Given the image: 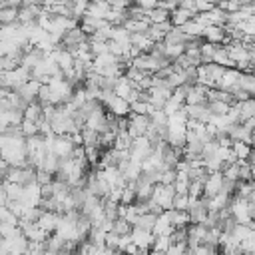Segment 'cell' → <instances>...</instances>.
Segmentation results:
<instances>
[{
    "label": "cell",
    "instance_id": "6da1fadb",
    "mask_svg": "<svg viewBox=\"0 0 255 255\" xmlns=\"http://www.w3.org/2000/svg\"><path fill=\"white\" fill-rule=\"evenodd\" d=\"M221 187H223V173L221 171H209L207 179L203 181V195L213 197L221 191Z\"/></svg>",
    "mask_w": 255,
    "mask_h": 255
},
{
    "label": "cell",
    "instance_id": "7a4b0ae2",
    "mask_svg": "<svg viewBox=\"0 0 255 255\" xmlns=\"http://www.w3.org/2000/svg\"><path fill=\"white\" fill-rule=\"evenodd\" d=\"M129 237H131V243H133L139 251H143V249H151V243H153V235H151V231H147V229H139V227H131Z\"/></svg>",
    "mask_w": 255,
    "mask_h": 255
},
{
    "label": "cell",
    "instance_id": "3957f363",
    "mask_svg": "<svg viewBox=\"0 0 255 255\" xmlns=\"http://www.w3.org/2000/svg\"><path fill=\"white\" fill-rule=\"evenodd\" d=\"M225 50H227L229 60H233L235 64H239V62H249V48H247L243 42H229V44L225 46Z\"/></svg>",
    "mask_w": 255,
    "mask_h": 255
},
{
    "label": "cell",
    "instance_id": "277c9868",
    "mask_svg": "<svg viewBox=\"0 0 255 255\" xmlns=\"http://www.w3.org/2000/svg\"><path fill=\"white\" fill-rule=\"evenodd\" d=\"M235 108L239 112V122H247L249 118L255 116V98H249L245 102H235Z\"/></svg>",
    "mask_w": 255,
    "mask_h": 255
},
{
    "label": "cell",
    "instance_id": "5b68a950",
    "mask_svg": "<svg viewBox=\"0 0 255 255\" xmlns=\"http://www.w3.org/2000/svg\"><path fill=\"white\" fill-rule=\"evenodd\" d=\"M237 88L245 90V92L253 98V96H255V74H253V72H241V74H239Z\"/></svg>",
    "mask_w": 255,
    "mask_h": 255
},
{
    "label": "cell",
    "instance_id": "8992f818",
    "mask_svg": "<svg viewBox=\"0 0 255 255\" xmlns=\"http://www.w3.org/2000/svg\"><path fill=\"white\" fill-rule=\"evenodd\" d=\"M251 145L245 143V141H231V151L235 155V159H249L251 155Z\"/></svg>",
    "mask_w": 255,
    "mask_h": 255
},
{
    "label": "cell",
    "instance_id": "52a82bcc",
    "mask_svg": "<svg viewBox=\"0 0 255 255\" xmlns=\"http://www.w3.org/2000/svg\"><path fill=\"white\" fill-rule=\"evenodd\" d=\"M129 231H131V225H129L126 219H122V217H118V219L114 221V225H112V233H116V235H120V237L129 235Z\"/></svg>",
    "mask_w": 255,
    "mask_h": 255
},
{
    "label": "cell",
    "instance_id": "ba28073f",
    "mask_svg": "<svg viewBox=\"0 0 255 255\" xmlns=\"http://www.w3.org/2000/svg\"><path fill=\"white\" fill-rule=\"evenodd\" d=\"M139 4H141L143 8H151V10H153V8L157 6V0H139Z\"/></svg>",
    "mask_w": 255,
    "mask_h": 255
},
{
    "label": "cell",
    "instance_id": "9c48e42d",
    "mask_svg": "<svg viewBox=\"0 0 255 255\" xmlns=\"http://www.w3.org/2000/svg\"><path fill=\"white\" fill-rule=\"evenodd\" d=\"M249 163H251V167H255V147L251 149V155H249V159H247Z\"/></svg>",
    "mask_w": 255,
    "mask_h": 255
},
{
    "label": "cell",
    "instance_id": "30bf717a",
    "mask_svg": "<svg viewBox=\"0 0 255 255\" xmlns=\"http://www.w3.org/2000/svg\"><path fill=\"white\" fill-rule=\"evenodd\" d=\"M249 145L255 147V129H251V139H249Z\"/></svg>",
    "mask_w": 255,
    "mask_h": 255
},
{
    "label": "cell",
    "instance_id": "8fae6325",
    "mask_svg": "<svg viewBox=\"0 0 255 255\" xmlns=\"http://www.w3.org/2000/svg\"><path fill=\"white\" fill-rule=\"evenodd\" d=\"M147 255H165V253H161V251H153V249H149V251H147Z\"/></svg>",
    "mask_w": 255,
    "mask_h": 255
},
{
    "label": "cell",
    "instance_id": "7c38bea8",
    "mask_svg": "<svg viewBox=\"0 0 255 255\" xmlns=\"http://www.w3.org/2000/svg\"><path fill=\"white\" fill-rule=\"evenodd\" d=\"M253 191H255V181H253Z\"/></svg>",
    "mask_w": 255,
    "mask_h": 255
}]
</instances>
